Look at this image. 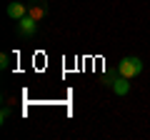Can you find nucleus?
I'll return each mask as SVG.
<instances>
[{"instance_id": "5", "label": "nucleus", "mask_w": 150, "mask_h": 140, "mask_svg": "<svg viewBox=\"0 0 150 140\" xmlns=\"http://www.w3.org/2000/svg\"><path fill=\"white\" fill-rule=\"evenodd\" d=\"M0 68H3V70H8V68H10V55H8V53H3V55H0Z\"/></svg>"}, {"instance_id": "4", "label": "nucleus", "mask_w": 150, "mask_h": 140, "mask_svg": "<svg viewBox=\"0 0 150 140\" xmlns=\"http://www.w3.org/2000/svg\"><path fill=\"white\" fill-rule=\"evenodd\" d=\"M28 15V8H25V3H10L8 5V18H13V20H20V18H25Z\"/></svg>"}, {"instance_id": "2", "label": "nucleus", "mask_w": 150, "mask_h": 140, "mask_svg": "<svg viewBox=\"0 0 150 140\" xmlns=\"http://www.w3.org/2000/svg\"><path fill=\"white\" fill-rule=\"evenodd\" d=\"M103 83H105L108 88H112V90H115V95H128L130 93V83H128V78L125 75H105L103 78Z\"/></svg>"}, {"instance_id": "1", "label": "nucleus", "mask_w": 150, "mask_h": 140, "mask_svg": "<svg viewBox=\"0 0 150 140\" xmlns=\"http://www.w3.org/2000/svg\"><path fill=\"white\" fill-rule=\"evenodd\" d=\"M118 73H120V75H125L128 80H130V78H135V75H140V73H143V60L128 55V58H123L118 63Z\"/></svg>"}, {"instance_id": "3", "label": "nucleus", "mask_w": 150, "mask_h": 140, "mask_svg": "<svg viewBox=\"0 0 150 140\" xmlns=\"http://www.w3.org/2000/svg\"><path fill=\"white\" fill-rule=\"evenodd\" d=\"M18 33H20V38H33L38 33V18L33 15H25L18 20Z\"/></svg>"}]
</instances>
